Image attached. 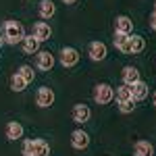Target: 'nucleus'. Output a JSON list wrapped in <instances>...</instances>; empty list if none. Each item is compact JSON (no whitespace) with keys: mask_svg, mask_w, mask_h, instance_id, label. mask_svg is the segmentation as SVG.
<instances>
[{"mask_svg":"<svg viewBox=\"0 0 156 156\" xmlns=\"http://www.w3.org/2000/svg\"><path fill=\"white\" fill-rule=\"evenodd\" d=\"M54 12H56V6H54L52 0H42V2H40V17H42V19L54 17Z\"/></svg>","mask_w":156,"mask_h":156,"instance_id":"18","label":"nucleus"},{"mask_svg":"<svg viewBox=\"0 0 156 156\" xmlns=\"http://www.w3.org/2000/svg\"><path fill=\"white\" fill-rule=\"evenodd\" d=\"M29 156H50V146L46 140H31Z\"/></svg>","mask_w":156,"mask_h":156,"instance_id":"12","label":"nucleus"},{"mask_svg":"<svg viewBox=\"0 0 156 156\" xmlns=\"http://www.w3.org/2000/svg\"><path fill=\"white\" fill-rule=\"evenodd\" d=\"M152 102H154V106H156V92H154V96H152Z\"/></svg>","mask_w":156,"mask_h":156,"instance_id":"27","label":"nucleus"},{"mask_svg":"<svg viewBox=\"0 0 156 156\" xmlns=\"http://www.w3.org/2000/svg\"><path fill=\"white\" fill-rule=\"evenodd\" d=\"M71 117H73L75 123H87L90 117H92V110H90L87 104H75V106H73Z\"/></svg>","mask_w":156,"mask_h":156,"instance_id":"10","label":"nucleus"},{"mask_svg":"<svg viewBox=\"0 0 156 156\" xmlns=\"http://www.w3.org/2000/svg\"><path fill=\"white\" fill-rule=\"evenodd\" d=\"M54 100H56V96H54V90H50V87H40L36 94V104L40 108H50L52 104H54Z\"/></svg>","mask_w":156,"mask_h":156,"instance_id":"3","label":"nucleus"},{"mask_svg":"<svg viewBox=\"0 0 156 156\" xmlns=\"http://www.w3.org/2000/svg\"><path fill=\"white\" fill-rule=\"evenodd\" d=\"M9 83H11V90H12V92H23L25 87H27V81H25L19 73H12Z\"/></svg>","mask_w":156,"mask_h":156,"instance_id":"20","label":"nucleus"},{"mask_svg":"<svg viewBox=\"0 0 156 156\" xmlns=\"http://www.w3.org/2000/svg\"><path fill=\"white\" fill-rule=\"evenodd\" d=\"M129 92H131V98L137 102V100H146L150 90H148V83H144V81L140 79V81H135L133 85H129Z\"/></svg>","mask_w":156,"mask_h":156,"instance_id":"11","label":"nucleus"},{"mask_svg":"<svg viewBox=\"0 0 156 156\" xmlns=\"http://www.w3.org/2000/svg\"><path fill=\"white\" fill-rule=\"evenodd\" d=\"M62 2H65V4H75L77 0H62Z\"/></svg>","mask_w":156,"mask_h":156,"instance_id":"25","label":"nucleus"},{"mask_svg":"<svg viewBox=\"0 0 156 156\" xmlns=\"http://www.w3.org/2000/svg\"><path fill=\"white\" fill-rule=\"evenodd\" d=\"M133 156H154V146L146 140H140L133 146Z\"/></svg>","mask_w":156,"mask_h":156,"instance_id":"13","label":"nucleus"},{"mask_svg":"<svg viewBox=\"0 0 156 156\" xmlns=\"http://www.w3.org/2000/svg\"><path fill=\"white\" fill-rule=\"evenodd\" d=\"M119 110L123 112V115H129V112H133V110H135V100H133V98H129V100H123V102H119Z\"/></svg>","mask_w":156,"mask_h":156,"instance_id":"23","label":"nucleus"},{"mask_svg":"<svg viewBox=\"0 0 156 156\" xmlns=\"http://www.w3.org/2000/svg\"><path fill=\"white\" fill-rule=\"evenodd\" d=\"M17 73H19L21 77H23V79L27 81V83H31V81L36 79V73H34V67H29V65H21Z\"/></svg>","mask_w":156,"mask_h":156,"instance_id":"21","label":"nucleus"},{"mask_svg":"<svg viewBox=\"0 0 156 156\" xmlns=\"http://www.w3.org/2000/svg\"><path fill=\"white\" fill-rule=\"evenodd\" d=\"M154 6H156V0H154ZM154 11H156V9H154Z\"/></svg>","mask_w":156,"mask_h":156,"instance_id":"28","label":"nucleus"},{"mask_svg":"<svg viewBox=\"0 0 156 156\" xmlns=\"http://www.w3.org/2000/svg\"><path fill=\"white\" fill-rule=\"evenodd\" d=\"M79 62V52L75 48H71V46H65V48L60 50V65L62 67H75Z\"/></svg>","mask_w":156,"mask_h":156,"instance_id":"5","label":"nucleus"},{"mask_svg":"<svg viewBox=\"0 0 156 156\" xmlns=\"http://www.w3.org/2000/svg\"><path fill=\"white\" fill-rule=\"evenodd\" d=\"M34 37H37L40 42H46V40H50V36H52V29H50L48 23H34V34H31Z\"/></svg>","mask_w":156,"mask_h":156,"instance_id":"14","label":"nucleus"},{"mask_svg":"<svg viewBox=\"0 0 156 156\" xmlns=\"http://www.w3.org/2000/svg\"><path fill=\"white\" fill-rule=\"evenodd\" d=\"M115 96H117V102H123V100H129L131 98V92H129V85H119L117 87V92H115Z\"/></svg>","mask_w":156,"mask_h":156,"instance_id":"22","label":"nucleus"},{"mask_svg":"<svg viewBox=\"0 0 156 156\" xmlns=\"http://www.w3.org/2000/svg\"><path fill=\"white\" fill-rule=\"evenodd\" d=\"M36 65H37V69H42V71H50L54 67V54L46 52V50H40L36 56Z\"/></svg>","mask_w":156,"mask_h":156,"instance_id":"7","label":"nucleus"},{"mask_svg":"<svg viewBox=\"0 0 156 156\" xmlns=\"http://www.w3.org/2000/svg\"><path fill=\"white\" fill-rule=\"evenodd\" d=\"M121 77H123L125 85H133L135 81H140V71H137L135 67H131V65H127V67H123Z\"/></svg>","mask_w":156,"mask_h":156,"instance_id":"15","label":"nucleus"},{"mask_svg":"<svg viewBox=\"0 0 156 156\" xmlns=\"http://www.w3.org/2000/svg\"><path fill=\"white\" fill-rule=\"evenodd\" d=\"M21 48H23V52H27V54H37L40 52V40L34 36H25L23 42H21Z\"/></svg>","mask_w":156,"mask_h":156,"instance_id":"16","label":"nucleus"},{"mask_svg":"<svg viewBox=\"0 0 156 156\" xmlns=\"http://www.w3.org/2000/svg\"><path fill=\"white\" fill-rule=\"evenodd\" d=\"M4 135H6V140H21L23 137V125L19 123V121H9L6 123V129H4Z\"/></svg>","mask_w":156,"mask_h":156,"instance_id":"9","label":"nucleus"},{"mask_svg":"<svg viewBox=\"0 0 156 156\" xmlns=\"http://www.w3.org/2000/svg\"><path fill=\"white\" fill-rule=\"evenodd\" d=\"M129 48H131V54H137L146 48V40L142 36H129Z\"/></svg>","mask_w":156,"mask_h":156,"instance_id":"19","label":"nucleus"},{"mask_svg":"<svg viewBox=\"0 0 156 156\" xmlns=\"http://www.w3.org/2000/svg\"><path fill=\"white\" fill-rule=\"evenodd\" d=\"M2 44H4V37L0 36V48H2Z\"/></svg>","mask_w":156,"mask_h":156,"instance_id":"26","label":"nucleus"},{"mask_svg":"<svg viewBox=\"0 0 156 156\" xmlns=\"http://www.w3.org/2000/svg\"><path fill=\"white\" fill-rule=\"evenodd\" d=\"M150 27L156 31V11H152L150 12Z\"/></svg>","mask_w":156,"mask_h":156,"instance_id":"24","label":"nucleus"},{"mask_svg":"<svg viewBox=\"0 0 156 156\" xmlns=\"http://www.w3.org/2000/svg\"><path fill=\"white\" fill-rule=\"evenodd\" d=\"M112 98H115V90L110 87L108 83H98L94 87V102L96 104H110L112 102Z\"/></svg>","mask_w":156,"mask_h":156,"instance_id":"2","label":"nucleus"},{"mask_svg":"<svg viewBox=\"0 0 156 156\" xmlns=\"http://www.w3.org/2000/svg\"><path fill=\"white\" fill-rule=\"evenodd\" d=\"M71 146L75 150H85V148H90V135H87V131L75 129V131L71 133Z\"/></svg>","mask_w":156,"mask_h":156,"instance_id":"6","label":"nucleus"},{"mask_svg":"<svg viewBox=\"0 0 156 156\" xmlns=\"http://www.w3.org/2000/svg\"><path fill=\"white\" fill-rule=\"evenodd\" d=\"M115 29H117V34L131 36L133 34V21L127 17V15H119V17L115 19Z\"/></svg>","mask_w":156,"mask_h":156,"instance_id":"8","label":"nucleus"},{"mask_svg":"<svg viewBox=\"0 0 156 156\" xmlns=\"http://www.w3.org/2000/svg\"><path fill=\"white\" fill-rule=\"evenodd\" d=\"M87 54H90V58L100 62V60H104L108 56V48L104 42H92L90 46H87Z\"/></svg>","mask_w":156,"mask_h":156,"instance_id":"4","label":"nucleus"},{"mask_svg":"<svg viewBox=\"0 0 156 156\" xmlns=\"http://www.w3.org/2000/svg\"><path fill=\"white\" fill-rule=\"evenodd\" d=\"M2 37H4V42L6 44H11V46H17V44H21L25 37V29H23V23H19V21H4V27H2Z\"/></svg>","mask_w":156,"mask_h":156,"instance_id":"1","label":"nucleus"},{"mask_svg":"<svg viewBox=\"0 0 156 156\" xmlns=\"http://www.w3.org/2000/svg\"><path fill=\"white\" fill-rule=\"evenodd\" d=\"M115 46H117V50H121L123 54H131L129 36H125V34H115Z\"/></svg>","mask_w":156,"mask_h":156,"instance_id":"17","label":"nucleus"}]
</instances>
